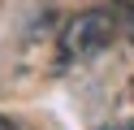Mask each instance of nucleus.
Listing matches in <instances>:
<instances>
[{"label":"nucleus","instance_id":"obj_1","mask_svg":"<svg viewBox=\"0 0 134 130\" xmlns=\"http://www.w3.org/2000/svg\"><path fill=\"white\" fill-rule=\"evenodd\" d=\"M113 39H117V13L113 9H82L61 26L56 48H61V61H87L95 52H104Z\"/></svg>","mask_w":134,"mask_h":130},{"label":"nucleus","instance_id":"obj_2","mask_svg":"<svg viewBox=\"0 0 134 130\" xmlns=\"http://www.w3.org/2000/svg\"><path fill=\"white\" fill-rule=\"evenodd\" d=\"M113 13H117V35L134 43V0H113Z\"/></svg>","mask_w":134,"mask_h":130},{"label":"nucleus","instance_id":"obj_3","mask_svg":"<svg viewBox=\"0 0 134 130\" xmlns=\"http://www.w3.org/2000/svg\"><path fill=\"white\" fill-rule=\"evenodd\" d=\"M0 130H18V126H13V121H9V117H0Z\"/></svg>","mask_w":134,"mask_h":130},{"label":"nucleus","instance_id":"obj_4","mask_svg":"<svg viewBox=\"0 0 134 130\" xmlns=\"http://www.w3.org/2000/svg\"><path fill=\"white\" fill-rule=\"evenodd\" d=\"M104 130H134V126H104Z\"/></svg>","mask_w":134,"mask_h":130}]
</instances>
